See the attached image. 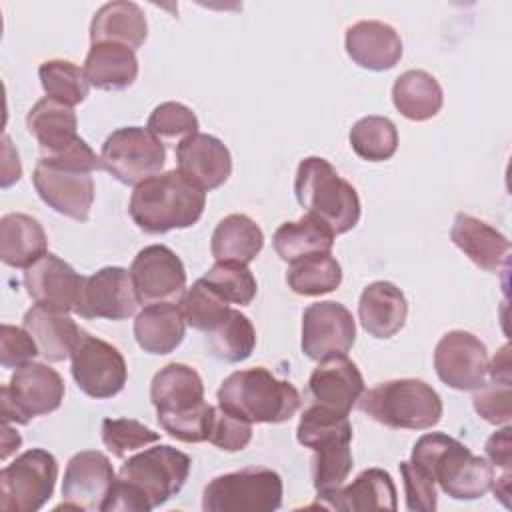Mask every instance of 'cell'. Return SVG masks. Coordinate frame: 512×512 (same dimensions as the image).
<instances>
[{
    "instance_id": "30",
    "label": "cell",
    "mask_w": 512,
    "mask_h": 512,
    "mask_svg": "<svg viewBox=\"0 0 512 512\" xmlns=\"http://www.w3.org/2000/svg\"><path fill=\"white\" fill-rule=\"evenodd\" d=\"M324 502V508L342 512L362 510H396V486L392 476L382 468L362 470L352 484L338 488Z\"/></svg>"
},
{
    "instance_id": "13",
    "label": "cell",
    "mask_w": 512,
    "mask_h": 512,
    "mask_svg": "<svg viewBox=\"0 0 512 512\" xmlns=\"http://www.w3.org/2000/svg\"><path fill=\"white\" fill-rule=\"evenodd\" d=\"M70 360L72 378L86 396L104 400L122 392L128 378V366L116 346L82 330Z\"/></svg>"
},
{
    "instance_id": "43",
    "label": "cell",
    "mask_w": 512,
    "mask_h": 512,
    "mask_svg": "<svg viewBox=\"0 0 512 512\" xmlns=\"http://www.w3.org/2000/svg\"><path fill=\"white\" fill-rule=\"evenodd\" d=\"M146 128L160 142H182L198 132L200 122L192 108L182 102H162L148 116Z\"/></svg>"
},
{
    "instance_id": "47",
    "label": "cell",
    "mask_w": 512,
    "mask_h": 512,
    "mask_svg": "<svg viewBox=\"0 0 512 512\" xmlns=\"http://www.w3.org/2000/svg\"><path fill=\"white\" fill-rule=\"evenodd\" d=\"M38 346L26 328L12 324H2L0 328V364L4 368H20L34 362L38 356Z\"/></svg>"
},
{
    "instance_id": "32",
    "label": "cell",
    "mask_w": 512,
    "mask_h": 512,
    "mask_svg": "<svg viewBox=\"0 0 512 512\" xmlns=\"http://www.w3.org/2000/svg\"><path fill=\"white\" fill-rule=\"evenodd\" d=\"M84 74L90 86L106 92L124 90L138 76L136 52L112 42L92 44L84 58Z\"/></svg>"
},
{
    "instance_id": "10",
    "label": "cell",
    "mask_w": 512,
    "mask_h": 512,
    "mask_svg": "<svg viewBox=\"0 0 512 512\" xmlns=\"http://www.w3.org/2000/svg\"><path fill=\"white\" fill-rule=\"evenodd\" d=\"M164 162V142L142 126H124L114 130L100 148L102 168L126 186H138L160 174Z\"/></svg>"
},
{
    "instance_id": "36",
    "label": "cell",
    "mask_w": 512,
    "mask_h": 512,
    "mask_svg": "<svg viewBox=\"0 0 512 512\" xmlns=\"http://www.w3.org/2000/svg\"><path fill=\"white\" fill-rule=\"evenodd\" d=\"M342 282V268L332 254H314L288 266L286 284L294 294L320 296L336 290Z\"/></svg>"
},
{
    "instance_id": "25",
    "label": "cell",
    "mask_w": 512,
    "mask_h": 512,
    "mask_svg": "<svg viewBox=\"0 0 512 512\" xmlns=\"http://www.w3.org/2000/svg\"><path fill=\"white\" fill-rule=\"evenodd\" d=\"M26 128L46 158L64 154L80 140L74 108L48 96L28 110Z\"/></svg>"
},
{
    "instance_id": "35",
    "label": "cell",
    "mask_w": 512,
    "mask_h": 512,
    "mask_svg": "<svg viewBox=\"0 0 512 512\" xmlns=\"http://www.w3.org/2000/svg\"><path fill=\"white\" fill-rule=\"evenodd\" d=\"M272 246L284 262L292 264L314 254H330L334 236L318 220L304 214L300 220L280 224L272 236Z\"/></svg>"
},
{
    "instance_id": "3",
    "label": "cell",
    "mask_w": 512,
    "mask_h": 512,
    "mask_svg": "<svg viewBox=\"0 0 512 512\" xmlns=\"http://www.w3.org/2000/svg\"><path fill=\"white\" fill-rule=\"evenodd\" d=\"M296 440L314 452L312 482L318 500H326L344 486L354 466L350 448L352 424L348 414L314 402L300 416Z\"/></svg>"
},
{
    "instance_id": "28",
    "label": "cell",
    "mask_w": 512,
    "mask_h": 512,
    "mask_svg": "<svg viewBox=\"0 0 512 512\" xmlns=\"http://www.w3.org/2000/svg\"><path fill=\"white\" fill-rule=\"evenodd\" d=\"M22 328L28 330L38 346L40 356L48 362H62L70 358L82 334L68 312L50 310L38 304L24 314Z\"/></svg>"
},
{
    "instance_id": "2",
    "label": "cell",
    "mask_w": 512,
    "mask_h": 512,
    "mask_svg": "<svg viewBox=\"0 0 512 512\" xmlns=\"http://www.w3.org/2000/svg\"><path fill=\"white\" fill-rule=\"evenodd\" d=\"M410 462L424 470L454 500L482 498L494 482V466L444 432L420 436L412 448Z\"/></svg>"
},
{
    "instance_id": "41",
    "label": "cell",
    "mask_w": 512,
    "mask_h": 512,
    "mask_svg": "<svg viewBox=\"0 0 512 512\" xmlns=\"http://www.w3.org/2000/svg\"><path fill=\"white\" fill-rule=\"evenodd\" d=\"M202 280L228 304L248 306L258 290L256 278L248 264L240 262H216Z\"/></svg>"
},
{
    "instance_id": "14",
    "label": "cell",
    "mask_w": 512,
    "mask_h": 512,
    "mask_svg": "<svg viewBox=\"0 0 512 512\" xmlns=\"http://www.w3.org/2000/svg\"><path fill=\"white\" fill-rule=\"evenodd\" d=\"M356 340L352 312L334 300L310 304L302 314V352L316 362L346 356Z\"/></svg>"
},
{
    "instance_id": "38",
    "label": "cell",
    "mask_w": 512,
    "mask_h": 512,
    "mask_svg": "<svg viewBox=\"0 0 512 512\" xmlns=\"http://www.w3.org/2000/svg\"><path fill=\"white\" fill-rule=\"evenodd\" d=\"M350 146L356 156L368 162L390 160L398 150L396 124L386 116H364L348 134Z\"/></svg>"
},
{
    "instance_id": "18",
    "label": "cell",
    "mask_w": 512,
    "mask_h": 512,
    "mask_svg": "<svg viewBox=\"0 0 512 512\" xmlns=\"http://www.w3.org/2000/svg\"><path fill=\"white\" fill-rule=\"evenodd\" d=\"M116 480L110 458L98 450L74 454L64 470L62 504L66 510H100Z\"/></svg>"
},
{
    "instance_id": "27",
    "label": "cell",
    "mask_w": 512,
    "mask_h": 512,
    "mask_svg": "<svg viewBox=\"0 0 512 512\" xmlns=\"http://www.w3.org/2000/svg\"><path fill=\"white\" fill-rule=\"evenodd\" d=\"M186 334V320L178 304L158 302L144 306L134 318V338L138 346L156 356L174 352Z\"/></svg>"
},
{
    "instance_id": "24",
    "label": "cell",
    "mask_w": 512,
    "mask_h": 512,
    "mask_svg": "<svg viewBox=\"0 0 512 512\" xmlns=\"http://www.w3.org/2000/svg\"><path fill=\"white\" fill-rule=\"evenodd\" d=\"M450 240L470 262L486 272H498L508 266L510 240L476 216L458 212L450 228Z\"/></svg>"
},
{
    "instance_id": "40",
    "label": "cell",
    "mask_w": 512,
    "mask_h": 512,
    "mask_svg": "<svg viewBox=\"0 0 512 512\" xmlns=\"http://www.w3.org/2000/svg\"><path fill=\"white\" fill-rule=\"evenodd\" d=\"M180 310L184 314L186 324L204 334L220 326L232 312L230 304L224 298H220L202 278H198L190 288H186L180 300Z\"/></svg>"
},
{
    "instance_id": "48",
    "label": "cell",
    "mask_w": 512,
    "mask_h": 512,
    "mask_svg": "<svg viewBox=\"0 0 512 512\" xmlns=\"http://www.w3.org/2000/svg\"><path fill=\"white\" fill-rule=\"evenodd\" d=\"M484 452H486V460L492 466L508 472L512 466V428L508 424H504L498 432H494L486 440Z\"/></svg>"
},
{
    "instance_id": "17",
    "label": "cell",
    "mask_w": 512,
    "mask_h": 512,
    "mask_svg": "<svg viewBox=\"0 0 512 512\" xmlns=\"http://www.w3.org/2000/svg\"><path fill=\"white\" fill-rule=\"evenodd\" d=\"M138 304L130 270L122 266H104L92 276H86L74 312L88 320L106 318L118 322L134 316Z\"/></svg>"
},
{
    "instance_id": "9",
    "label": "cell",
    "mask_w": 512,
    "mask_h": 512,
    "mask_svg": "<svg viewBox=\"0 0 512 512\" xmlns=\"http://www.w3.org/2000/svg\"><path fill=\"white\" fill-rule=\"evenodd\" d=\"M190 456L168 444H156L130 456L118 478L130 484L152 508L166 504L176 496L190 474Z\"/></svg>"
},
{
    "instance_id": "33",
    "label": "cell",
    "mask_w": 512,
    "mask_h": 512,
    "mask_svg": "<svg viewBox=\"0 0 512 512\" xmlns=\"http://www.w3.org/2000/svg\"><path fill=\"white\" fill-rule=\"evenodd\" d=\"M264 248L260 226L246 214L224 216L210 238V252L216 262L250 264Z\"/></svg>"
},
{
    "instance_id": "8",
    "label": "cell",
    "mask_w": 512,
    "mask_h": 512,
    "mask_svg": "<svg viewBox=\"0 0 512 512\" xmlns=\"http://www.w3.org/2000/svg\"><path fill=\"white\" fill-rule=\"evenodd\" d=\"M282 478L270 468H244L212 478L202 494L204 512H274L282 504Z\"/></svg>"
},
{
    "instance_id": "42",
    "label": "cell",
    "mask_w": 512,
    "mask_h": 512,
    "mask_svg": "<svg viewBox=\"0 0 512 512\" xmlns=\"http://www.w3.org/2000/svg\"><path fill=\"white\" fill-rule=\"evenodd\" d=\"M100 434L104 446L116 458H124L128 452L144 450L160 440L158 432L132 418H104Z\"/></svg>"
},
{
    "instance_id": "4",
    "label": "cell",
    "mask_w": 512,
    "mask_h": 512,
    "mask_svg": "<svg viewBox=\"0 0 512 512\" xmlns=\"http://www.w3.org/2000/svg\"><path fill=\"white\" fill-rule=\"evenodd\" d=\"M98 168H102L100 156L80 138L60 156H42L34 166L32 182L42 202L54 212L76 222H86L94 202L92 172Z\"/></svg>"
},
{
    "instance_id": "39",
    "label": "cell",
    "mask_w": 512,
    "mask_h": 512,
    "mask_svg": "<svg viewBox=\"0 0 512 512\" xmlns=\"http://www.w3.org/2000/svg\"><path fill=\"white\" fill-rule=\"evenodd\" d=\"M40 84L48 98L58 100L68 106H76L86 100L90 82L84 74V68L76 66L64 58H52L40 64L38 68Z\"/></svg>"
},
{
    "instance_id": "16",
    "label": "cell",
    "mask_w": 512,
    "mask_h": 512,
    "mask_svg": "<svg viewBox=\"0 0 512 512\" xmlns=\"http://www.w3.org/2000/svg\"><path fill=\"white\" fill-rule=\"evenodd\" d=\"M434 370L454 390H476L486 382V344L466 330L446 332L434 348Z\"/></svg>"
},
{
    "instance_id": "49",
    "label": "cell",
    "mask_w": 512,
    "mask_h": 512,
    "mask_svg": "<svg viewBox=\"0 0 512 512\" xmlns=\"http://www.w3.org/2000/svg\"><path fill=\"white\" fill-rule=\"evenodd\" d=\"M488 374L496 382H508L510 384V346L504 344L492 362H488Z\"/></svg>"
},
{
    "instance_id": "22",
    "label": "cell",
    "mask_w": 512,
    "mask_h": 512,
    "mask_svg": "<svg viewBox=\"0 0 512 512\" xmlns=\"http://www.w3.org/2000/svg\"><path fill=\"white\" fill-rule=\"evenodd\" d=\"M344 48L354 64L372 72L390 70L402 58L400 34L380 20H360L348 26Z\"/></svg>"
},
{
    "instance_id": "46",
    "label": "cell",
    "mask_w": 512,
    "mask_h": 512,
    "mask_svg": "<svg viewBox=\"0 0 512 512\" xmlns=\"http://www.w3.org/2000/svg\"><path fill=\"white\" fill-rule=\"evenodd\" d=\"M400 474L404 480L406 508L412 512H434L438 506L434 480L410 460L400 462Z\"/></svg>"
},
{
    "instance_id": "44",
    "label": "cell",
    "mask_w": 512,
    "mask_h": 512,
    "mask_svg": "<svg viewBox=\"0 0 512 512\" xmlns=\"http://www.w3.org/2000/svg\"><path fill=\"white\" fill-rule=\"evenodd\" d=\"M252 440V424L244 418L230 414L228 410L214 406V418L210 426L208 442L224 452H240Z\"/></svg>"
},
{
    "instance_id": "31",
    "label": "cell",
    "mask_w": 512,
    "mask_h": 512,
    "mask_svg": "<svg viewBox=\"0 0 512 512\" xmlns=\"http://www.w3.org/2000/svg\"><path fill=\"white\" fill-rule=\"evenodd\" d=\"M48 254V238L42 224L22 212H12L0 220V258L12 268H30Z\"/></svg>"
},
{
    "instance_id": "37",
    "label": "cell",
    "mask_w": 512,
    "mask_h": 512,
    "mask_svg": "<svg viewBox=\"0 0 512 512\" xmlns=\"http://www.w3.org/2000/svg\"><path fill=\"white\" fill-rule=\"evenodd\" d=\"M206 346L222 362H242L256 348V330L246 314L232 310L220 326L206 334Z\"/></svg>"
},
{
    "instance_id": "11",
    "label": "cell",
    "mask_w": 512,
    "mask_h": 512,
    "mask_svg": "<svg viewBox=\"0 0 512 512\" xmlns=\"http://www.w3.org/2000/svg\"><path fill=\"white\" fill-rule=\"evenodd\" d=\"M62 376L44 362H28L2 386V420L6 424H28L32 418L50 414L64 400Z\"/></svg>"
},
{
    "instance_id": "50",
    "label": "cell",
    "mask_w": 512,
    "mask_h": 512,
    "mask_svg": "<svg viewBox=\"0 0 512 512\" xmlns=\"http://www.w3.org/2000/svg\"><path fill=\"white\" fill-rule=\"evenodd\" d=\"M510 480H512V474H510V470L508 472H504L500 478H494V482H492V492H494V496L508 508L510 506Z\"/></svg>"
},
{
    "instance_id": "45",
    "label": "cell",
    "mask_w": 512,
    "mask_h": 512,
    "mask_svg": "<svg viewBox=\"0 0 512 512\" xmlns=\"http://www.w3.org/2000/svg\"><path fill=\"white\" fill-rule=\"evenodd\" d=\"M474 410L490 424L504 426L512 418L510 408V384L508 382H484L474 390Z\"/></svg>"
},
{
    "instance_id": "20",
    "label": "cell",
    "mask_w": 512,
    "mask_h": 512,
    "mask_svg": "<svg viewBox=\"0 0 512 512\" xmlns=\"http://www.w3.org/2000/svg\"><path fill=\"white\" fill-rule=\"evenodd\" d=\"M176 164L204 192L222 186L232 174L228 146L220 138L204 132H196L176 144Z\"/></svg>"
},
{
    "instance_id": "23",
    "label": "cell",
    "mask_w": 512,
    "mask_h": 512,
    "mask_svg": "<svg viewBox=\"0 0 512 512\" xmlns=\"http://www.w3.org/2000/svg\"><path fill=\"white\" fill-rule=\"evenodd\" d=\"M308 390L316 404L350 414L352 406L364 394V378L348 356L322 360L308 378Z\"/></svg>"
},
{
    "instance_id": "51",
    "label": "cell",
    "mask_w": 512,
    "mask_h": 512,
    "mask_svg": "<svg viewBox=\"0 0 512 512\" xmlns=\"http://www.w3.org/2000/svg\"><path fill=\"white\" fill-rule=\"evenodd\" d=\"M22 444V438L18 432L10 428V424L4 422V438H2V460H6L14 450H18Z\"/></svg>"
},
{
    "instance_id": "26",
    "label": "cell",
    "mask_w": 512,
    "mask_h": 512,
    "mask_svg": "<svg viewBox=\"0 0 512 512\" xmlns=\"http://www.w3.org/2000/svg\"><path fill=\"white\" fill-rule=\"evenodd\" d=\"M406 318L408 302L396 284L376 280L362 290L358 300V320L372 338H392L404 328Z\"/></svg>"
},
{
    "instance_id": "34",
    "label": "cell",
    "mask_w": 512,
    "mask_h": 512,
    "mask_svg": "<svg viewBox=\"0 0 512 512\" xmlns=\"http://www.w3.org/2000/svg\"><path fill=\"white\" fill-rule=\"evenodd\" d=\"M392 102L404 118L424 122L440 112L444 92L438 80L426 70H406L392 84Z\"/></svg>"
},
{
    "instance_id": "21",
    "label": "cell",
    "mask_w": 512,
    "mask_h": 512,
    "mask_svg": "<svg viewBox=\"0 0 512 512\" xmlns=\"http://www.w3.org/2000/svg\"><path fill=\"white\" fill-rule=\"evenodd\" d=\"M150 400L158 420L182 416L206 404L204 382L192 366L172 362L154 374L150 382Z\"/></svg>"
},
{
    "instance_id": "12",
    "label": "cell",
    "mask_w": 512,
    "mask_h": 512,
    "mask_svg": "<svg viewBox=\"0 0 512 512\" xmlns=\"http://www.w3.org/2000/svg\"><path fill=\"white\" fill-rule=\"evenodd\" d=\"M58 480V462L44 448H32L0 472V508L4 512H36L50 496Z\"/></svg>"
},
{
    "instance_id": "7",
    "label": "cell",
    "mask_w": 512,
    "mask_h": 512,
    "mask_svg": "<svg viewBox=\"0 0 512 512\" xmlns=\"http://www.w3.org/2000/svg\"><path fill=\"white\" fill-rule=\"evenodd\" d=\"M358 406L374 422L394 430H428L442 418L440 394L418 378H394L364 392Z\"/></svg>"
},
{
    "instance_id": "5",
    "label": "cell",
    "mask_w": 512,
    "mask_h": 512,
    "mask_svg": "<svg viewBox=\"0 0 512 512\" xmlns=\"http://www.w3.org/2000/svg\"><path fill=\"white\" fill-rule=\"evenodd\" d=\"M294 194L308 216L318 220L332 236L346 234L360 220L356 188L320 156L304 158L294 176Z\"/></svg>"
},
{
    "instance_id": "29",
    "label": "cell",
    "mask_w": 512,
    "mask_h": 512,
    "mask_svg": "<svg viewBox=\"0 0 512 512\" xmlns=\"http://www.w3.org/2000/svg\"><path fill=\"white\" fill-rule=\"evenodd\" d=\"M148 38L144 10L136 2L118 0L100 6L90 22V44L112 42L136 52Z\"/></svg>"
},
{
    "instance_id": "6",
    "label": "cell",
    "mask_w": 512,
    "mask_h": 512,
    "mask_svg": "<svg viewBox=\"0 0 512 512\" xmlns=\"http://www.w3.org/2000/svg\"><path fill=\"white\" fill-rule=\"evenodd\" d=\"M216 396L220 408L250 424H282L300 408L298 390L262 366L232 372Z\"/></svg>"
},
{
    "instance_id": "1",
    "label": "cell",
    "mask_w": 512,
    "mask_h": 512,
    "mask_svg": "<svg viewBox=\"0 0 512 512\" xmlns=\"http://www.w3.org/2000/svg\"><path fill=\"white\" fill-rule=\"evenodd\" d=\"M206 206V192L178 168L134 186L128 214L146 234H166L194 226Z\"/></svg>"
},
{
    "instance_id": "15",
    "label": "cell",
    "mask_w": 512,
    "mask_h": 512,
    "mask_svg": "<svg viewBox=\"0 0 512 512\" xmlns=\"http://www.w3.org/2000/svg\"><path fill=\"white\" fill-rule=\"evenodd\" d=\"M130 278L140 304L180 302L186 292L182 260L164 244L144 246L130 264Z\"/></svg>"
},
{
    "instance_id": "19",
    "label": "cell",
    "mask_w": 512,
    "mask_h": 512,
    "mask_svg": "<svg viewBox=\"0 0 512 512\" xmlns=\"http://www.w3.org/2000/svg\"><path fill=\"white\" fill-rule=\"evenodd\" d=\"M84 280L86 276L50 252L24 272V288L34 304L58 312H74Z\"/></svg>"
}]
</instances>
